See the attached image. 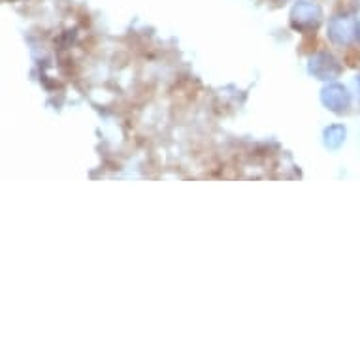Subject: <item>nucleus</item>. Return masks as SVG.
Masks as SVG:
<instances>
[{"instance_id": "obj_5", "label": "nucleus", "mask_w": 360, "mask_h": 360, "mask_svg": "<svg viewBox=\"0 0 360 360\" xmlns=\"http://www.w3.org/2000/svg\"><path fill=\"white\" fill-rule=\"evenodd\" d=\"M345 138H347V129L343 124H330L323 132V143L330 151H338V149L342 148L343 143H345Z\"/></svg>"}, {"instance_id": "obj_2", "label": "nucleus", "mask_w": 360, "mask_h": 360, "mask_svg": "<svg viewBox=\"0 0 360 360\" xmlns=\"http://www.w3.org/2000/svg\"><path fill=\"white\" fill-rule=\"evenodd\" d=\"M356 23H359V21H354L351 15H347V13H338V15L330 18L328 27H326L328 40H330L334 46L349 48V46L356 40Z\"/></svg>"}, {"instance_id": "obj_4", "label": "nucleus", "mask_w": 360, "mask_h": 360, "mask_svg": "<svg viewBox=\"0 0 360 360\" xmlns=\"http://www.w3.org/2000/svg\"><path fill=\"white\" fill-rule=\"evenodd\" d=\"M351 101H353V96L349 93V89L342 83L330 82L328 85L323 87L321 91V102H323V106L332 113H338V115H342L351 108Z\"/></svg>"}, {"instance_id": "obj_1", "label": "nucleus", "mask_w": 360, "mask_h": 360, "mask_svg": "<svg viewBox=\"0 0 360 360\" xmlns=\"http://www.w3.org/2000/svg\"><path fill=\"white\" fill-rule=\"evenodd\" d=\"M323 21V10L317 2L298 0L290 10V27L298 32H313Z\"/></svg>"}, {"instance_id": "obj_3", "label": "nucleus", "mask_w": 360, "mask_h": 360, "mask_svg": "<svg viewBox=\"0 0 360 360\" xmlns=\"http://www.w3.org/2000/svg\"><path fill=\"white\" fill-rule=\"evenodd\" d=\"M307 70H309V74L313 77H317L321 82H334V79L342 76L343 66L332 53H328V51H319V53H315L309 59Z\"/></svg>"}, {"instance_id": "obj_6", "label": "nucleus", "mask_w": 360, "mask_h": 360, "mask_svg": "<svg viewBox=\"0 0 360 360\" xmlns=\"http://www.w3.org/2000/svg\"><path fill=\"white\" fill-rule=\"evenodd\" d=\"M356 41H359V44H360V21H359V23H356Z\"/></svg>"}, {"instance_id": "obj_7", "label": "nucleus", "mask_w": 360, "mask_h": 360, "mask_svg": "<svg viewBox=\"0 0 360 360\" xmlns=\"http://www.w3.org/2000/svg\"><path fill=\"white\" fill-rule=\"evenodd\" d=\"M356 85H359V93H360V76L356 77Z\"/></svg>"}]
</instances>
